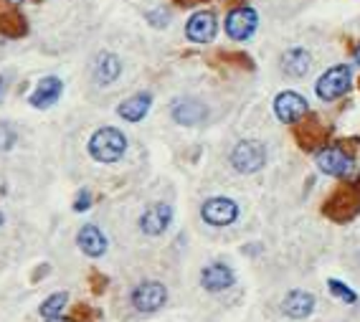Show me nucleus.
<instances>
[{"instance_id":"1","label":"nucleus","mask_w":360,"mask_h":322,"mask_svg":"<svg viewBox=\"0 0 360 322\" xmlns=\"http://www.w3.org/2000/svg\"><path fill=\"white\" fill-rule=\"evenodd\" d=\"M127 153V137L117 127H102L89 137V155L97 162H117Z\"/></svg>"},{"instance_id":"2","label":"nucleus","mask_w":360,"mask_h":322,"mask_svg":"<svg viewBox=\"0 0 360 322\" xmlns=\"http://www.w3.org/2000/svg\"><path fill=\"white\" fill-rule=\"evenodd\" d=\"M231 165L236 173H259L266 165V148L257 140H241L231 150Z\"/></svg>"},{"instance_id":"3","label":"nucleus","mask_w":360,"mask_h":322,"mask_svg":"<svg viewBox=\"0 0 360 322\" xmlns=\"http://www.w3.org/2000/svg\"><path fill=\"white\" fill-rule=\"evenodd\" d=\"M350 86H353V71H350V66H345V64L333 66V69L325 71L320 77V82H317V97H320L322 102H335V99H340L345 91H350Z\"/></svg>"},{"instance_id":"4","label":"nucleus","mask_w":360,"mask_h":322,"mask_svg":"<svg viewBox=\"0 0 360 322\" xmlns=\"http://www.w3.org/2000/svg\"><path fill=\"white\" fill-rule=\"evenodd\" d=\"M257 26H259V15H257V11L249 6H238L226 15V33H229L233 41L251 39V36L257 33Z\"/></svg>"},{"instance_id":"5","label":"nucleus","mask_w":360,"mask_h":322,"mask_svg":"<svg viewBox=\"0 0 360 322\" xmlns=\"http://www.w3.org/2000/svg\"><path fill=\"white\" fill-rule=\"evenodd\" d=\"M165 302H167V290L165 284L160 282H142L132 290V307L137 312L150 315V312H158Z\"/></svg>"},{"instance_id":"6","label":"nucleus","mask_w":360,"mask_h":322,"mask_svg":"<svg viewBox=\"0 0 360 322\" xmlns=\"http://www.w3.org/2000/svg\"><path fill=\"white\" fill-rule=\"evenodd\" d=\"M307 110H309L307 99H304L302 94H297V91H282V94H277V99H274V115H277V120L284 124H297L307 115Z\"/></svg>"},{"instance_id":"7","label":"nucleus","mask_w":360,"mask_h":322,"mask_svg":"<svg viewBox=\"0 0 360 322\" xmlns=\"http://www.w3.org/2000/svg\"><path fill=\"white\" fill-rule=\"evenodd\" d=\"M200 216L203 221L211 226H231L238 219V206L231 198H208L203 206H200Z\"/></svg>"},{"instance_id":"8","label":"nucleus","mask_w":360,"mask_h":322,"mask_svg":"<svg viewBox=\"0 0 360 322\" xmlns=\"http://www.w3.org/2000/svg\"><path fill=\"white\" fill-rule=\"evenodd\" d=\"M216 33H219V20L211 11H198L186 23V36L193 44H211L216 39Z\"/></svg>"},{"instance_id":"9","label":"nucleus","mask_w":360,"mask_h":322,"mask_svg":"<svg viewBox=\"0 0 360 322\" xmlns=\"http://www.w3.org/2000/svg\"><path fill=\"white\" fill-rule=\"evenodd\" d=\"M317 160V168L322 170L325 175H333V178H342L353 170V160H350V155L345 153L342 148H322L320 153L315 155Z\"/></svg>"},{"instance_id":"10","label":"nucleus","mask_w":360,"mask_h":322,"mask_svg":"<svg viewBox=\"0 0 360 322\" xmlns=\"http://www.w3.org/2000/svg\"><path fill=\"white\" fill-rule=\"evenodd\" d=\"M170 224H173V208L167 206V203H153L140 216V228L148 236H160V233L167 231Z\"/></svg>"},{"instance_id":"11","label":"nucleus","mask_w":360,"mask_h":322,"mask_svg":"<svg viewBox=\"0 0 360 322\" xmlns=\"http://www.w3.org/2000/svg\"><path fill=\"white\" fill-rule=\"evenodd\" d=\"M61 94H64V82L58 77H44L39 84H36V89L31 91L28 102H31V107H36V110H49V107H53V104L61 99Z\"/></svg>"},{"instance_id":"12","label":"nucleus","mask_w":360,"mask_h":322,"mask_svg":"<svg viewBox=\"0 0 360 322\" xmlns=\"http://www.w3.org/2000/svg\"><path fill=\"white\" fill-rule=\"evenodd\" d=\"M233 282H236V277H233L231 266L221 264V262H213V264H208L206 269L200 271V284H203V290H208V292H224V290H229Z\"/></svg>"},{"instance_id":"13","label":"nucleus","mask_w":360,"mask_h":322,"mask_svg":"<svg viewBox=\"0 0 360 322\" xmlns=\"http://www.w3.org/2000/svg\"><path fill=\"white\" fill-rule=\"evenodd\" d=\"M315 297L304 290H295L282 300V312L292 320H304L315 312Z\"/></svg>"},{"instance_id":"14","label":"nucleus","mask_w":360,"mask_h":322,"mask_svg":"<svg viewBox=\"0 0 360 322\" xmlns=\"http://www.w3.org/2000/svg\"><path fill=\"white\" fill-rule=\"evenodd\" d=\"M170 115H173V120H175L178 124L193 127V124L206 122L208 110H206V104L195 102V99H178V102L173 104V110H170Z\"/></svg>"},{"instance_id":"15","label":"nucleus","mask_w":360,"mask_h":322,"mask_svg":"<svg viewBox=\"0 0 360 322\" xmlns=\"http://www.w3.org/2000/svg\"><path fill=\"white\" fill-rule=\"evenodd\" d=\"M77 244L86 257L97 259L107 252V236L102 233V228H97L94 224H86L79 228L77 233Z\"/></svg>"},{"instance_id":"16","label":"nucleus","mask_w":360,"mask_h":322,"mask_svg":"<svg viewBox=\"0 0 360 322\" xmlns=\"http://www.w3.org/2000/svg\"><path fill=\"white\" fill-rule=\"evenodd\" d=\"M150 107H153V94L140 91V94H132L129 99H124V102L117 107V115L122 117V120H127V122H140V120H145Z\"/></svg>"},{"instance_id":"17","label":"nucleus","mask_w":360,"mask_h":322,"mask_svg":"<svg viewBox=\"0 0 360 322\" xmlns=\"http://www.w3.org/2000/svg\"><path fill=\"white\" fill-rule=\"evenodd\" d=\"M122 74V61L115 56V53H99L97 61H94V69H91V77L94 82L102 86L117 82V77Z\"/></svg>"},{"instance_id":"18","label":"nucleus","mask_w":360,"mask_h":322,"mask_svg":"<svg viewBox=\"0 0 360 322\" xmlns=\"http://www.w3.org/2000/svg\"><path fill=\"white\" fill-rule=\"evenodd\" d=\"M312 66V56L304 49H290L282 56V71L290 79H302Z\"/></svg>"},{"instance_id":"19","label":"nucleus","mask_w":360,"mask_h":322,"mask_svg":"<svg viewBox=\"0 0 360 322\" xmlns=\"http://www.w3.org/2000/svg\"><path fill=\"white\" fill-rule=\"evenodd\" d=\"M66 302H69V295L66 292H56V295H51L49 300H44V304L39 307V312H41V317H58L61 315V309L66 307Z\"/></svg>"},{"instance_id":"20","label":"nucleus","mask_w":360,"mask_h":322,"mask_svg":"<svg viewBox=\"0 0 360 322\" xmlns=\"http://www.w3.org/2000/svg\"><path fill=\"white\" fill-rule=\"evenodd\" d=\"M328 287H330V295L338 297V300H342V302H347V304L358 302V295H355L345 282H340V279H330Z\"/></svg>"},{"instance_id":"21","label":"nucleus","mask_w":360,"mask_h":322,"mask_svg":"<svg viewBox=\"0 0 360 322\" xmlns=\"http://www.w3.org/2000/svg\"><path fill=\"white\" fill-rule=\"evenodd\" d=\"M18 142V132L11 124H0V150H11Z\"/></svg>"},{"instance_id":"22","label":"nucleus","mask_w":360,"mask_h":322,"mask_svg":"<svg viewBox=\"0 0 360 322\" xmlns=\"http://www.w3.org/2000/svg\"><path fill=\"white\" fill-rule=\"evenodd\" d=\"M148 20L153 23L155 28H165L167 26V20H170V11L167 8H155L153 13H148Z\"/></svg>"},{"instance_id":"23","label":"nucleus","mask_w":360,"mask_h":322,"mask_svg":"<svg viewBox=\"0 0 360 322\" xmlns=\"http://www.w3.org/2000/svg\"><path fill=\"white\" fill-rule=\"evenodd\" d=\"M89 206H91V193L89 191H86V188H84L82 193L77 195V200H74V211H89Z\"/></svg>"},{"instance_id":"24","label":"nucleus","mask_w":360,"mask_h":322,"mask_svg":"<svg viewBox=\"0 0 360 322\" xmlns=\"http://www.w3.org/2000/svg\"><path fill=\"white\" fill-rule=\"evenodd\" d=\"M353 56H355V64L360 66V44H358V46H355V49H353Z\"/></svg>"},{"instance_id":"25","label":"nucleus","mask_w":360,"mask_h":322,"mask_svg":"<svg viewBox=\"0 0 360 322\" xmlns=\"http://www.w3.org/2000/svg\"><path fill=\"white\" fill-rule=\"evenodd\" d=\"M46 322H71V320H66V317L58 315V317H49V320H46Z\"/></svg>"},{"instance_id":"26","label":"nucleus","mask_w":360,"mask_h":322,"mask_svg":"<svg viewBox=\"0 0 360 322\" xmlns=\"http://www.w3.org/2000/svg\"><path fill=\"white\" fill-rule=\"evenodd\" d=\"M8 3H11V6H23L26 0H8Z\"/></svg>"},{"instance_id":"27","label":"nucleus","mask_w":360,"mask_h":322,"mask_svg":"<svg viewBox=\"0 0 360 322\" xmlns=\"http://www.w3.org/2000/svg\"><path fill=\"white\" fill-rule=\"evenodd\" d=\"M3 84H6V79H3V77H0V91H3Z\"/></svg>"},{"instance_id":"28","label":"nucleus","mask_w":360,"mask_h":322,"mask_svg":"<svg viewBox=\"0 0 360 322\" xmlns=\"http://www.w3.org/2000/svg\"><path fill=\"white\" fill-rule=\"evenodd\" d=\"M180 3H195V0H180Z\"/></svg>"},{"instance_id":"29","label":"nucleus","mask_w":360,"mask_h":322,"mask_svg":"<svg viewBox=\"0 0 360 322\" xmlns=\"http://www.w3.org/2000/svg\"><path fill=\"white\" fill-rule=\"evenodd\" d=\"M0 224H3V216H0Z\"/></svg>"}]
</instances>
